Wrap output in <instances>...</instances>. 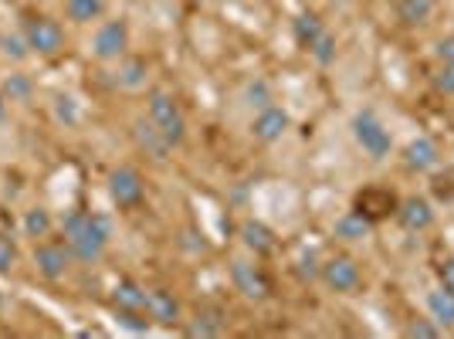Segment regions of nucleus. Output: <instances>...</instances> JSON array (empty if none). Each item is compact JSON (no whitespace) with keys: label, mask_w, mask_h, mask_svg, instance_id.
<instances>
[{"label":"nucleus","mask_w":454,"mask_h":339,"mask_svg":"<svg viewBox=\"0 0 454 339\" xmlns=\"http://www.w3.org/2000/svg\"><path fill=\"white\" fill-rule=\"evenodd\" d=\"M61 231H65V245L72 248V255L85 264L98 262L109 251V241H113L109 217L95 214V210H68L65 221H61Z\"/></svg>","instance_id":"nucleus-1"},{"label":"nucleus","mask_w":454,"mask_h":339,"mask_svg":"<svg viewBox=\"0 0 454 339\" xmlns=\"http://www.w3.org/2000/svg\"><path fill=\"white\" fill-rule=\"evenodd\" d=\"M437 72H434V89L444 95H454V38L437 41Z\"/></svg>","instance_id":"nucleus-14"},{"label":"nucleus","mask_w":454,"mask_h":339,"mask_svg":"<svg viewBox=\"0 0 454 339\" xmlns=\"http://www.w3.org/2000/svg\"><path fill=\"white\" fill-rule=\"evenodd\" d=\"M65 14L75 24H92L106 14V0H65Z\"/></svg>","instance_id":"nucleus-25"},{"label":"nucleus","mask_w":454,"mask_h":339,"mask_svg":"<svg viewBox=\"0 0 454 339\" xmlns=\"http://www.w3.org/2000/svg\"><path fill=\"white\" fill-rule=\"evenodd\" d=\"M309 55L316 58L319 65H333V61H336V38L325 31V35H322V38L316 41L312 48H309Z\"/></svg>","instance_id":"nucleus-32"},{"label":"nucleus","mask_w":454,"mask_h":339,"mask_svg":"<svg viewBox=\"0 0 454 339\" xmlns=\"http://www.w3.org/2000/svg\"><path fill=\"white\" fill-rule=\"evenodd\" d=\"M146 119L160 130V136H163L170 146H180V143L187 139V115H184L180 102H176L170 92H163V89L150 92V102H146Z\"/></svg>","instance_id":"nucleus-3"},{"label":"nucleus","mask_w":454,"mask_h":339,"mask_svg":"<svg viewBox=\"0 0 454 339\" xmlns=\"http://www.w3.org/2000/svg\"><path fill=\"white\" fill-rule=\"evenodd\" d=\"M231 282L251 302L268 299V292H271V282H268V275L262 272V264L247 262V258H234L231 262Z\"/></svg>","instance_id":"nucleus-6"},{"label":"nucleus","mask_w":454,"mask_h":339,"mask_svg":"<svg viewBox=\"0 0 454 339\" xmlns=\"http://www.w3.org/2000/svg\"><path fill=\"white\" fill-rule=\"evenodd\" d=\"M288 130H292V115H288V109L275 106V102L265 106V109H258L254 119H251V136L258 143H278Z\"/></svg>","instance_id":"nucleus-9"},{"label":"nucleus","mask_w":454,"mask_h":339,"mask_svg":"<svg viewBox=\"0 0 454 339\" xmlns=\"http://www.w3.org/2000/svg\"><path fill=\"white\" fill-rule=\"evenodd\" d=\"M403 336H407V339H441V336H444V329H441V326L427 316V319L407 322V326H403Z\"/></svg>","instance_id":"nucleus-30"},{"label":"nucleus","mask_w":454,"mask_h":339,"mask_svg":"<svg viewBox=\"0 0 454 339\" xmlns=\"http://www.w3.org/2000/svg\"><path fill=\"white\" fill-rule=\"evenodd\" d=\"M190 336H221L224 333V312L221 309H200L197 319L187 326Z\"/></svg>","instance_id":"nucleus-24"},{"label":"nucleus","mask_w":454,"mask_h":339,"mask_svg":"<svg viewBox=\"0 0 454 339\" xmlns=\"http://www.w3.org/2000/svg\"><path fill=\"white\" fill-rule=\"evenodd\" d=\"M14 262H18V248H14V241H11V238H0V275L11 272Z\"/></svg>","instance_id":"nucleus-33"},{"label":"nucleus","mask_w":454,"mask_h":339,"mask_svg":"<svg viewBox=\"0 0 454 339\" xmlns=\"http://www.w3.org/2000/svg\"><path fill=\"white\" fill-rule=\"evenodd\" d=\"M109 193L119 208H139L143 197H146V184L139 177V170L133 167H119L109 173Z\"/></svg>","instance_id":"nucleus-8"},{"label":"nucleus","mask_w":454,"mask_h":339,"mask_svg":"<svg viewBox=\"0 0 454 339\" xmlns=\"http://www.w3.org/2000/svg\"><path fill=\"white\" fill-rule=\"evenodd\" d=\"M427 316L448 333L454 329V296L448 288H434V292H427Z\"/></svg>","instance_id":"nucleus-21"},{"label":"nucleus","mask_w":454,"mask_h":339,"mask_svg":"<svg viewBox=\"0 0 454 339\" xmlns=\"http://www.w3.org/2000/svg\"><path fill=\"white\" fill-rule=\"evenodd\" d=\"M72 248L68 245H38L35 248V264H38V272L48 279V282H58V279H65V272L72 268Z\"/></svg>","instance_id":"nucleus-10"},{"label":"nucleus","mask_w":454,"mask_h":339,"mask_svg":"<svg viewBox=\"0 0 454 339\" xmlns=\"http://www.w3.org/2000/svg\"><path fill=\"white\" fill-rule=\"evenodd\" d=\"M319 279L325 282V288L336 292V296H353V292L363 288L360 264H356V258H349V255H333L329 262L322 264Z\"/></svg>","instance_id":"nucleus-4"},{"label":"nucleus","mask_w":454,"mask_h":339,"mask_svg":"<svg viewBox=\"0 0 454 339\" xmlns=\"http://www.w3.org/2000/svg\"><path fill=\"white\" fill-rule=\"evenodd\" d=\"M24 38H27V44H31V55L51 58V55L61 51V44H65V31H61V24H58V20L35 18V20H27Z\"/></svg>","instance_id":"nucleus-7"},{"label":"nucleus","mask_w":454,"mask_h":339,"mask_svg":"<svg viewBox=\"0 0 454 339\" xmlns=\"http://www.w3.org/2000/svg\"><path fill=\"white\" fill-rule=\"evenodd\" d=\"M370 227H373V221L366 217V214H360V210H346L340 221L333 225V234L340 238V241H366L370 238Z\"/></svg>","instance_id":"nucleus-16"},{"label":"nucleus","mask_w":454,"mask_h":339,"mask_svg":"<svg viewBox=\"0 0 454 339\" xmlns=\"http://www.w3.org/2000/svg\"><path fill=\"white\" fill-rule=\"evenodd\" d=\"M292 35H295V41H299V48L309 51V48L325 35V24L319 20V14L305 11V14H299V18L292 20Z\"/></svg>","instance_id":"nucleus-23"},{"label":"nucleus","mask_w":454,"mask_h":339,"mask_svg":"<svg viewBox=\"0 0 454 339\" xmlns=\"http://www.w3.org/2000/svg\"><path fill=\"white\" fill-rule=\"evenodd\" d=\"M146 296H150V292L139 282L122 279V282L113 288V305L119 312H143V309H146Z\"/></svg>","instance_id":"nucleus-19"},{"label":"nucleus","mask_w":454,"mask_h":339,"mask_svg":"<svg viewBox=\"0 0 454 339\" xmlns=\"http://www.w3.org/2000/svg\"><path fill=\"white\" fill-rule=\"evenodd\" d=\"M0 92L7 95V102H31V95H35V82L18 72V75H7V78H4Z\"/></svg>","instance_id":"nucleus-27"},{"label":"nucleus","mask_w":454,"mask_h":339,"mask_svg":"<svg viewBox=\"0 0 454 339\" xmlns=\"http://www.w3.org/2000/svg\"><path fill=\"white\" fill-rule=\"evenodd\" d=\"M51 227H55V221H51V214L44 208L24 210V234H27V238H48Z\"/></svg>","instance_id":"nucleus-26"},{"label":"nucleus","mask_w":454,"mask_h":339,"mask_svg":"<svg viewBox=\"0 0 454 339\" xmlns=\"http://www.w3.org/2000/svg\"><path fill=\"white\" fill-rule=\"evenodd\" d=\"M275 102V92H271V85H268L265 78H254V82H247L245 89V106L247 109H265V106H271Z\"/></svg>","instance_id":"nucleus-28"},{"label":"nucleus","mask_w":454,"mask_h":339,"mask_svg":"<svg viewBox=\"0 0 454 339\" xmlns=\"http://www.w3.org/2000/svg\"><path fill=\"white\" fill-rule=\"evenodd\" d=\"M55 119L61 126H78V119H82V106H78L75 95L61 92L55 95Z\"/></svg>","instance_id":"nucleus-29"},{"label":"nucleus","mask_w":454,"mask_h":339,"mask_svg":"<svg viewBox=\"0 0 454 339\" xmlns=\"http://www.w3.org/2000/svg\"><path fill=\"white\" fill-rule=\"evenodd\" d=\"M434 217V204L427 197H403L397 204V221L403 231H427Z\"/></svg>","instance_id":"nucleus-12"},{"label":"nucleus","mask_w":454,"mask_h":339,"mask_svg":"<svg viewBox=\"0 0 454 339\" xmlns=\"http://www.w3.org/2000/svg\"><path fill=\"white\" fill-rule=\"evenodd\" d=\"M349 130H353V139H356V146H360L373 163L380 160H387L390 153H394V132L387 130V122L377 115V109H360V113L353 115V122H349Z\"/></svg>","instance_id":"nucleus-2"},{"label":"nucleus","mask_w":454,"mask_h":339,"mask_svg":"<svg viewBox=\"0 0 454 339\" xmlns=\"http://www.w3.org/2000/svg\"><path fill=\"white\" fill-rule=\"evenodd\" d=\"M241 241H245V248L251 255H271L275 251V231L251 217V221L241 225Z\"/></svg>","instance_id":"nucleus-18"},{"label":"nucleus","mask_w":454,"mask_h":339,"mask_svg":"<svg viewBox=\"0 0 454 339\" xmlns=\"http://www.w3.org/2000/svg\"><path fill=\"white\" fill-rule=\"evenodd\" d=\"M7 106H11V102H7V95L0 92V126L7 122Z\"/></svg>","instance_id":"nucleus-35"},{"label":"nucleus","mask_w":454,"mask_h":339,"mask_svg":"<svg viewBox=\"0 0 454 339\" xmlns=\"http://www.w3.org/2000/svg\"><path fill=\"white\" fill-rule=\"evenodd\" d=\"M146 78H150V65L146 58H119V72H115V85L126 89V92H139L146 89Z\"/></svg>","instance_id":"nucleus-13"},{"label":"nucleus","mask_w":454,"mask_h":339,"mask_svg":"<svg viewBox=\"0 0 454 339\" xmlns=\"http://www.w3.org/2000/svg\"><path fill=\"white\" fill-rule=\"evenodd\" d=\"M437 279H441V288H448V292L454 296V258H444V262H441Z\"/></svg>","instance_id":"nucleus-34"},{"label":"nucleus","mask_w":454,"mask_h":339,"mask_svg":"<svg viewBox=\"0 0 454 339\" xmlns=\"http://www.w3.org/2000/svg\"><path fill=\"white\" fill-rule=\"evenodd\" d=\"M356 210L366 214L370 221H373V217H387V214H397V197L387 193V190H363Z\"/></svg>","instance_id":"nucleus-20"},{"label":"nucleus","mask_w":454,"mask_h":339,"mask_svg":"<svg viewBox=\"0 0 454 339\" xmlns=\"http://www.w3.org/2000/svg\"><path fill=\"white\" fill-rule=\"evenodd\" d=\"M92 55L98 61H119L129 55V24L126 20H102L92 35Z\"/></svg>","instance_id":"nucleus-5"},{"label":"nucleus","mask_w":454,"mask_h":339,"mask_svg":"<svg viewBox=\"0 0 454 339\" xmlns=\"http://www.w3.org/2000/svg\"><path fill=\"white\" fill-rule=\"evenodd\" d=\"M146 312H150V319L173 326V322L180 319V302L173 299V292H167V288H153L150 296H146Z\"/></svg>","instance_id":"nucleus-17"},{"label":"nucleus","mask_w":454,"mask_h":339,"mask_svg":"<svg viewBox=\"0 0 454 339\" xmlns=\"http://www.w3.org/2000/svg\"><path fill=\"white\" fill-rule=\"evenodd\" d=\"M133 136H136V143H139V150L146 153V156H153V160H167V153L173 150L170 143L160 136V130L153 126L150 119H139L133 126Z\"/></svg>","instance_id":"nucleus-15"},{"label":"nucleus","mask_w":454,"mask_h":339,"mask_svg":"<svg viewBox=\"0 0 454 339\" xmlns=\"http://www.w3.org/2000/svg\"><path fill=\"white\" fill-rule=\"evenodd\" d=\"M4 55L11 61H27L31 58V44L24 38V31L20 35H4Z\"/></svg>","instance_id":"nucleus-31"},{"label":"nucleus","mask_w":454,"mask_h":339,"mask_svg":"<svg viewBox=\"0 0 454 339\" xmlns=\"http://www.w3.org/2000/svg\"><path fill=\"white\" fill-rule=\"evenodd\" d=\"M437 0H397V18L407 28H424L427 20L434 18Z\"/></svg>","instance_id":"nucleus-22"},{"label":"nucleus","mask_w":454,"mask_h":339,"mask_svg":"<svg viewBox=\"0 0 454 339\" xmlns=\"http://www.w3.org/2000/svg\"><path fill=\"white\" fill-rule=\"evenodd\" d=\"M441 163V150L431 136H417L403 146V167L411 173H431Z\"/></svg>","instance_id":"nucleus-11"},{"label":"nucleus","mask_w":454,"mask_h":339,"mask_svg":"<svg viewBox=\"0 0 454 339\" xmlns=\"http://www.w3.org/2000/svg\"><path fill=\"white\" fill-rule=\"evenodd\" d=\"M0 55H4V35H0Z\"/></svg>","instance_id":"nucleus-36"},{"label":"nucleus","mask_w":454,"mask_h":339,"mask_svg":"<svg viewBox=\"0 0 454 339\" xmlns=\"http://www.w3.org/2000/svg\"><path fill=\"white\" fill-rule=\"evenodd\" d=\"M193 4H200V0H193Z\"/></svg>","instance_id":"nucleus-37"}]
</instances>
